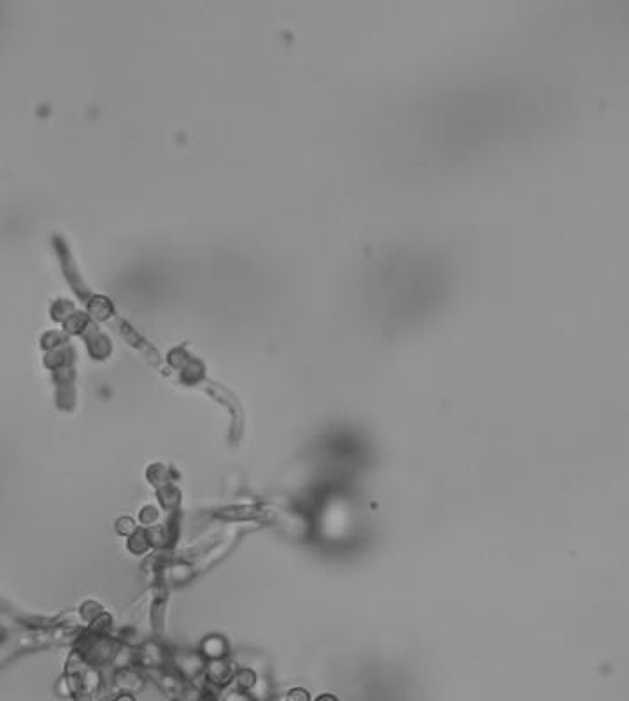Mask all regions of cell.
Returning <instances> with one entry per match:
<instances>
[{
	"instance_id": "obj_1",
	"label": "cell",
	"mask_w": 629,
	"mask_h": 701,
	"mask_svg": "<svg viewBox=\"0 0 629 701\" xmlns=\"http://www.w3.org/2000/svg\"><path fill=\"white\" fill-rule=\"evenodd\" d=\"M116 701H134V698L130 695H121L120 698H116Z\"/></svg>"
},
{
	"instance_id": "obj_2",
	"label": "cell",
	"mask_w": 629,
	"mask_h": 701,
	"mask_svg": "<svg viewBox=\"0 0 629 701\" xmlns=\"http://www.w3.org/2000/svg\"><path fill=\"white\" fill-rule=\"evenodd\" d=\"M301 696H304V701H307V696H305V695H301ZM289 701H296V698H295V696H292V698H289Z\"/></svg>"
}]
</instances>
